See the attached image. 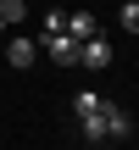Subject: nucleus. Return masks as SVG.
<instances>
[{"label": "nucleus", "instance_id": "obj_4", "mask_svg": "<svg viewBox=\"0 0 139 150\" xmlns=\"http://www.w3.org/2000/svg\"><path fill=\"white\" fill-rule=\"evenodd\" d=\"M106 139H111V145L134 139V117H128V106H117V100H106Z\"/></svg>", "mask_w": 139, "mask_h": 150}, {"label": "nucleus", "instance_id": "obj_6", "mask_svg": "<svg viewBox=\"0 0 139 150\" xmlns=\"http://www.w3.org/2000/svg\"><path fill=\"white\" fill-rule=\"evenodd\" d=\"M67 33L84 45V39H89V33H100V28H95V17H89V11H67Z\"/></svg>", "mask_w": 139, "mask_h": 150}, {"label": "nucleus", "instance_id": "obj_7", "mask_svg": "<svg viewBox=\"0 0 139 150\" xmlns=\"http://www.w3.org/2000/svg\"><path fill=\"white\" fill-rule=\"evenodd\" d=\"M123 28L139 33V0H123Z\"/></svg>", "mask_w": 139, "mask_h": 150}, {"label": "nucleus", "instance_id": "obj_2", "mask_svg": "<svg viewBox=\"0 0 139 150\" xmlns=\"http://www.w3.org/2000/svg\"><path fill=\"white\" fill-rule=\"evenodd\" d=\"M39 45L50 50V61H56V67H78V39H72L67 28H61V33H45Z\"/></svg>", "mask_w": 139, "mask_h": 150}, {"label": "nucleus", "instance_id": "obj_1", "mask_svg": "<svg viewBox=\"0 0 139 150\" xmlns=\"http://www.w3.org/2000/svg\"><path fill=\"white\" fill-rule=\"evenodd\" d=\"M6 61H11L17 72H28V67L39 61V39H28V33H11V39H6Z\"/></svg>", "mask_w": 139, "mask_h": 150}, {"label": "nucleus", "instance_id": "obj_3", "mask_svg": "<svg viewBox=\"0 0 139 150\" xmlns=\"http://www.w3.org/2000/svg\"><path fill=\"white\" fill-rule=\"evenodd\" d=\"M78 67H111V45H106V33H89L84 45H78Z\"/></svg>", "mask_w": 139, "mask_h": 150}, {"label": "nucleus", "instance_id": "obj_9", "mask_svg": "<svg viewBox=\"0 0 139 150\" xmlns=\"http://www.w3.org/2000/svg\"><path fill=\"white\" fill-rule=\"evenodd\" d=\"M67 28V11H45V33H61Z\"/></svg>", "mask_w": 139, "mask_h": 150}, {"label": "nucleus", "instance_id": "obj_10", "mask_svg": "<svg viewBox=\"0 0 139 150\" xmlns=\"http://www.w3.org/2000/svg\"><path fill=\"white\" fill-rule=\"evenodd\" d=\"M0 39H6V17H0Z\"/></svg>", "mask_w": 139, "mask_h": 150}, {"label": "nucleus", "instance_id": "obj_8", "mask_svg": "<svg viewBox=\"0 0 139 150\" xmlns=\"http://www.w3.org/2000/svg\"><path fill=\"white\" fill-rule=\"evenodd\" d=\"M22 11H28L22 0H0V17H6V22H22Z\"/></svg>", "mask_w": 139, "mask_h": 150}, {"label": "nucleus", "instance_id": "obj_5", "mask_svg": "<svg viewBox=\"0 0 139 150\" xmlns=\"http://www.w3.org/2000/svg\"><path fill=\"white\" fill-rule=\"evenodd\" d=\"M78 134H84L89 145H111V139H106V100H100L95 111H84V117H78Z\"/></svg>", "mask_w": 139, "mask_h": 150}]
</instances>
